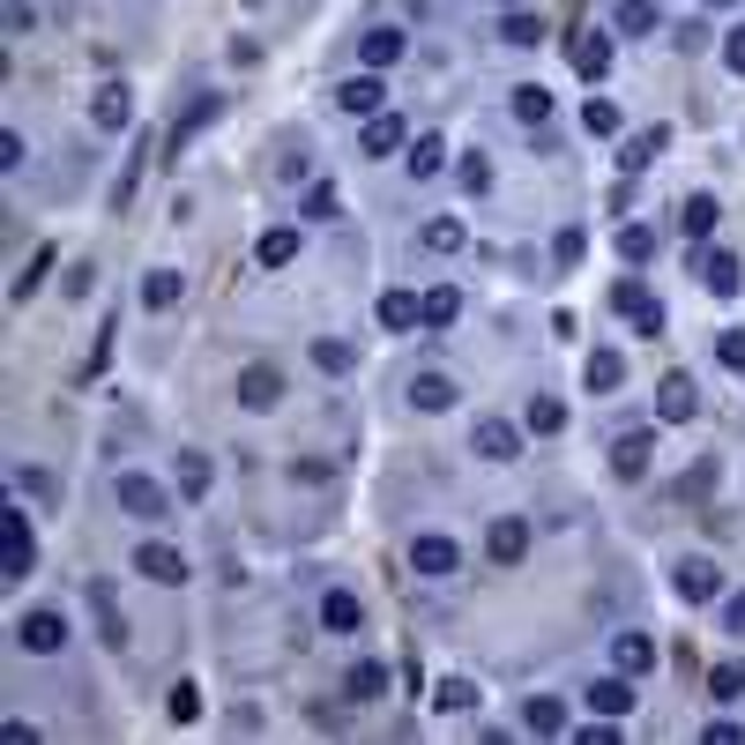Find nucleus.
Listing matches in <instances>:
<instances>
[{"label": "nucleus", "instance_id": "obj_1", "mask_svg": "<svg viewBox=\"0 0 745 745\" xmlns=\"http://www.w3.org/2000/svg\"><path fill=\"white\" fill-rule=\"evenodd\" d=\"M31 559H38V537H31V515L8 499L0 507V589H15V581H31Z\"/></svg>", "mask_w": 745, "mask_h": 745}, {"label": "nucleus", "instance_id": "obj_2", "mask_svg": "<svg viewBox=\"0 0 745 745\" xmlns=\"http://www.w3.org/2000/svg\"><path fill=\"white\" fill-rule=\"evenodd\" d=\"M15 649H23V657H60V649H68V612H60V604L23 612V619H15Z\"/></svg>", "mask_w": 745, "mask_h": 745}, {"label": "nucleus", "instance_id": "obj_3", "mask_svg": "<svg viewBox=\"0 0 745 745\" xmlns=\"http://www.w3.org/2000/svg\"><path fill=\"white\" fill-rule=\"evenodd\" d=\"M113 499H120L134 522H165L172 515V493L157 485V477H142V470H120V477H113Z\"/></svg>", "mask_w": 745, "mask_h": 745}, {"label": "nucleus", "instance_id": "obj_4", "mask_svg": "<svg viewBox=\"0 0 745 745\" xmlns=\"http://www.w3.org/2000/svg\"><path fill=\"white\" fill-rule=\"evenodd\" d=\"M134 575L142 581H157V589H179V581H187V552H179V544H134Z\"/></svg>", "mask_w": 745, "mask_h": 745}, {"label": "nucleus", "instance_id": "obj_5", "mask_svg": "<svg viewBox=\"0 0 745 745\" xmlns=\"http://www.w3.org/2000/svg\"><path fill=\"white\" fill-rule=\"evenodd\" d=\"M649 462H657V433H626L619 448H612V477H619V485H641Z\"/></svg>", "mask_w": 745, "mask_h": 745}, {"label": "nucleus", "instance_id": "obj_6", "mask_svg": "<svg viewBox=\"0 0 745 745\" xmlns=\"http://www.w3.org/2000/svg\"><path fill=\"white\" fill-rule=\"evenodd\" d=\"M678 596H686V604H716V596H723V567H716V559H678Z\"/></svg>", "mask_w": 745, "mask_h": 745}, {"label": "nucleus", "instance_id": "obj_7", "mask_svg": "<svg viewBox=\"0 0 745 745\" xmlns=\"http://www.w3.org/2000/svg\"><path fill=\"white\" fill-rule=\"evenodd\" d=\"M612 306H619V314H626L641 335H663V306H657L641 284H634V276H626V284H612Z\"/></svg>", "mask_w": 745, "mask_h": 745}, {"label": "nucleus", "instance_id": "obj_8", "mask_svg": "<svg viewBox=\"0 0 745 745\" xmlns=\"http://www.w3.org/2000/svg\"><path fill=\"white\" fill-rule=\"evenodd\" d=\"M694 411H701V395H694V372H663V388H657V417H663V425H686Z\"/></svg>", "mask_w": 745, "mask_h": 745}, {"label": "nucleus", "instance_id": "obj_9", "mask_svg": "<svg viewBox=\"0 0 745 745\" xmlns=\"http://www.w3.org/2000/svg\"><path fill=\"white\" fill-rule=\"evenodd\" d=\"M470 448H477L485 462H515V456H522V433H515L507 417H477V433H470Z\"/></svg>", "mask_w": 745, "mask_h": 745}, {"label": "nucleus", "instance_id": "obj_10", "mask_svg": "<svg viewBox=\"0 0 745 745\" xmlns=\"http://www.w3.org/2000/svg\"><path fill=\"white\" fill-rule=\"evenodd\" d=\"M701 291H708V298H738V253H731V247H708L701 253Z\"/></svg>", "mask_w": 745, "mask_h": 745}, {"label": "nucleus", "instance_id": "obj_11", "mask_svg": "<svg viewBox=\"0 0 745 745\" xmlns=\"http://www.w3.org/2000/svg\"><path fill=\"white\" fill-rule=\"evenodd\" d=\"M411 403L425 417H440V411H456V403H462V388L448 380V372H411Z\"/></svg>", "mask_w": 745, "mask_h": 745}, {"label": "nucleus", "instance_id": "obj_12", "mask_svg": "<svg viewBox=\"0 0 745 745\" xmlns=\"http://www.w3.org/2000/svg\"><path fill=\"white\" fill-rule=\"evenodd\" d=\"M239 403H247V411H276V403H284V372L276 366H247L239 372Z\"/></svg>", "mask_w": 745, "mask_h": 745}, {"label": "nucleus", "instance_id": "obj_13", "mask_svg": "<svg viewBox=\"0 0 745 745\" xmlns=\"http://www.w3.org/2000/svg\"><path fill=\"white\" fill-rule=\"evenodd\" d=\"M343 694H351L358 708H366V701H388V663H380V657H358L351 671H343Z\"/></svg>", "mask_w": 745, "mask_h": 745}, {"label": "nucleus", "instance_id": "obj_14", "mask_svg": "<svg viewBox=\"0 0 745 745\" xmlns=\"http://www.w3.org/2000/svg\"><path fill=\"white\" fill-rule=\"evenodd\" d=\"M485 552H493L499 567H515V559L530 552V522H522V515H499L493 530H485Z\"/></svg>", "mask_w": 745, "mask_h": 745}, {"label": "nucleus", "instance_id": "obj_15", "mask_svg": "<svg viewBox=\"0 0 745 745\" xmlns=\"http://www.w3.org/2000/svg\"><path fill=\"white\" fill-rule=\"evenodd\" d=\"M663 142H671L663 127H641V134H626V142H619V172H626V179H641V172L663 157Z\"/></svg>", "mask_w": 745, "mask_h": 745}, {"label": "nucleus", "instance_id": "obj_16", "mask_svg": "<svg viewBox=\"0 0 745 745\" xmlns=\"http://www.w3.org/2000/svg\"><path fill=\"white\" fill-rule=\"evenodd\" d=\"M411 567H417V575H433V581L456 575V567H462L456 537H411Z\"/></svg>", "mask_w": 745, "mask_h": 745}, {"label": "nucleus", "instance_id": "obj_17", "mask_svg": "<svg viewBox=\"0 0 745 745\" xmlns=\"http://www.w3.org/2000/svg\"><path fill=\"white\" fill-rule=\"evenodd\" d=\"M90 612H97V634H105V649H127V612L113 604V589H105V581H90Z\"/></svg>", "mask_w": 745, "mask_h": 745}, {"label": "nucleus", "instance_id": "obj_18", "mask_svg": "<svg viewBox=\"0 0 745 745\" xmlns=\"http://www.w3.org/2000/svg\"><path fill=\"white\" fill-rule=\"evenodd\" d=\"M321 626H329V634H358V626H366V604H358L351 589H329V596H321Z\"/></svg>", "mask_w": 745, "mask_h": 745}, {"label": "nucleus", "instance_id": "obj_19", "mask_svg": "<svg viewBox=\"0 0 745 745\" xmlns=\"http://www.w3.org/2000/svg\"><path fill=\"white\" fill-rule=\"evenodd\" d=\"M417 321H425V298H417V291H380V329H417Z\"/></svg>", "mask_w": 745, "mask_h": 745}, {"label": "nucleus", "instance_id": "obj_20", "mask_svg": "<svg viewBox=\"0 0 745 745\" xmlns=\"http://www.w3.org/2000/svg\"><path fill=\"white\" fill-rule=\"evenodd\" d=\"M575 68L589 75V83H604V75H612V38H604V31H581L575 38Z\"/></svg>", "mask_w": 745, "mask_h": 745}, {"label": "nucleus", "instance_id": "obj_21", "mask_svg": "<svg viewBox=\"0 0 745 745\" xmlns=\"http://www.w3.org/2000/svg\"><path fill=\"white\" fill-rule=\"evenodd\" d=\"M612 663H619L626 678H641V671H657V641L649 634H619L612 641Z\"/></svg>", "mask_w": 745, "mask_h": 745}, {"label": "nucleus", "instance_id": "obj_22", "mask_svg": "<svg viewBox=\"0 0 745 745\" xmlns=\"http://www.w3.org/2000/svg\"><path fill=\"white\" fill-rule=\"evenodd\" d=\"M179 291H187L179 269H150V276H142V306H150V314H172V306H179Z\"/></svg>", "mask_w": 745, "mask_h": 745}, {"label": "nucleus", "instance_id": "obj_23", "mask_svg": "<svg viewBox=\"0 0 745 745\" xmlns=\"http://www.w3.org/2000/svg\"><path fill=\"white\" fill-rule=\"evenodd\" d=\"M90 120L105 127V134L134 120V97H127V83H105V90H97V105H90Z\"/></svg>", "mask_w": 745, "mask_h": 745}, {"label": "nucleus", "instance_id": "obj_24", "mask_svg": "<svg viewBox=\"0 0 745 745\" xmlns=\"http://www.w3.org/2000/svg\"><path fill=\"white\" fill-rule=\"evenodd\" d=\"M581 380H589V395H612L626 380V358L619 351H589V366H581Z\"/></svg>", "mask_w": 745, "mask_h": 745}, {"label": "nucleus", "instance_id": "obj_25", "mask_svg": "<svg viewBox=\"0 0 745 745\" xmlns=\"http://www.w3.org/2000/svg\"><path fill=\"white\" fill-rule=\"evenodd\" d=\"M440 165H448V134H433V127H425V134L411 142V165H403V172H411V179H433Z\"/></svg>", "mask_w": 745, "mask_h": 745}, {"label": "nucleus", "instance_id": "obj_26", "mask_svg": "<svg viewBox=\"0 0 745 745\" xmlns=\"http://www.w3.org/2000/svg\"><path fill=\"white\" fill-rule=\"evenodd\" d=\"M335 105H343L351 120H372V113H380V83H372V75H351V83L335 90Z\"/></svg>", "mask_w": 745, "mask_h": 745}, {"label": "nucleus", "instance_id": "obj_27", "mask_svg": "<svg viewBox=\"0 0 745 745\" xmlns=\"http://www.w3.org/2000/svg\"><path fill=\"white\" fill-rule=\"evenodd\" d=\"M716 224H723V216H716V194H686V209H678V232H686V239H708Z\"/></svg>", "mask_w": 745, "mask_h": 745}, {"label": "nucleus", "instance_id": "obj_28", "mask_svg": "<svg viewBox=\"0 0 745 745\" xmlns=\"http://www.w3.org/2000/svg\"><path fill=\"white\" fill-rule=\"evenodd\" d=\"M253 261H261V269H284V261H298V232H291V224H276V232H261V247H253Z\"/></svg>", "mask_w": 745, "mask_h": 745}, {"label": "nucleus", "instance_id": "obj_29", "mask_svg": "<svg viewBox=\"0 0 745 745\" xmlns=\"http://www.w3.org/2000/svg\"><path fill=\"white\" fill-rule=\"evenodd\" d=\"M314 366L329 372V380H343V372H358V351H351L343 335H321V343H314Z\"/></svg>", "mask_w": 745, "mask_h": 745}, {"label": "nucleus", "instance_id": "obj_30", "mask_svg": "<svg viewBox=\"0 0 745 745\" xmlns=\"http://www.w3.org/2000/svg\"><path fill=\"white\" fill-rule=\"evenodd\" d=\"M417 239H425V253H462L470 232H462L456 216H425V232H417Z\"/></svg>", "mask_w": 745, "mask_h": 745}, {"label": "nucleus", "instance_id": "obj_31", "mask_svg": "<svg viewBox=\"0 0 745 745\" xmlns=\"http://www.w3.org/2000/svg\"><path fill=\"white\" fill-rule=\"evenodd\" d=\"M499 45H515V52H530V45H544V15H522V8H515V15L499 23Z\"/></svg>", "mask_w": 745, "mask_h": 745}, {"label": "nucleus", "instance_id": "obj_32", "mask_svg": "<svg viewBox=\"0 0 745 745\" xmlns=\"http://www.w3.org/2000/svg\"><path fill=\"white\" fill-rule=\"evenodd\" d=\"M358 52H366V68H395V60H403V31H388V23H380V31H366Z\"/></svg>", "mask_w": 745, "mask_h": 745}, {"label": "nucleus", "instance_id": "obj_33", "mask_svg": "<svg viewBox=\"0 0 745 745\" xmlns=\"http://www.w3.org/2000/svg\"><path fill=\"white\" fill-rule=\"evenodd\" d=\"M522 723H530V731H537V738H559V731H567V708L552 701V694H537V701L522 708Z\"/></svg>", "mask_w": 745, "mask_h": 745}, {"label": "nucleus", "instance_id": "obj_34", "mask_svg": "<svg viewBox=\"0 0 745 745\" xmlns=\"http://www.w3.org/2000/svg\"><path fill=\"white\" fill-rule=\"evenodd\" d=\"M433 708H440V716H470V708H477V686H470V678H440V686H433Z\"/></svg>", "mask_w": 745, "mask_h": 745}, {"label": "nucleus", "instance_id": "obj_35", "mask_svg": "<svg viewBox=\"0 0 745 745\" xmlns=\"http://www.w3.org/2000/svg\"><path fill=\"white\" fill-rule=\"evenodd\" d=\"M589 708H596V716H626V708H634V686H626V678H596V686H589Z\"/></svg>", "mask_w": 745, "mask_h": 745}, {"label": "nucleus", "instance_id": "obj_36", "mask_svg": "<svg viewBox=\"0 0 745 745\" xmlns=\"http://www.w3.org/2000/svg\"><path fill=\"white\" fill-rule=\"evenodd\" d=\"M581 127H589L596 142H619V105H612V97H589V105H581Z\"/></svg>", "mask_w": 745, "mask_h": 745}, {"label": "nucleus", "instance_id": "obj_37", "mask_svg": "<svg viewBox=\"0 0 745 745\" xmlns=\"http://www.w3.org/2000/svg\"><path fill=\"white\" fill-rule=\"evenodd\" d=\"M456 314H462V291L456 284H433V291H425V329H448Z\"/></svg>", "mask_w": 745, "mask_h": 745}, {"label": "nucleus", "instance_id": "obj_38", "mask_svg": "<svg viewBox=\"0 0 745 745\" xmlns=\"http://www.w3.org/2000/svg\"><path fill=\"white\" fill-rule=\"evenodd\" d=\"M515 120H522V127H544V120H552V97H544V83H522V90H515Z\"/></svg>", "mask_w": 745, "mask_h": 745}, {"label": "nucleus", "instance_id": "obj_39", "mask_svg": "<svg viewBox=\"0 0 745 745\" xmlns=\"http://www.w3.org/2000/svg\"><path fill=\"white\" fill-rule=\"evenodd\" d=\"M216 113H224V105H216V97H202V105H194V113H187V120L172 127V157H179V150H187V142H194V134H202V127L216 120Z\"/></svg>", "mask_w": 745, "mask_h": 745}, {"label": "nucleus", "instance_id": "obj_40", "mask_svg": "<svg viewBox=\"0 0 745 745\" xmlns=\"http://www.w3.org/2000/svg\"><path fill=\"white\" fill-rule=\"evenodd\" d=\"M619 31L626 38H649L657 31V0H619Z\"/></svg>", "mask_w": 745, "mask_h": 745}, {"label": "nucleus", "instance_id": "obj_41", "mask_svg": "<svg viewBox=\"0 0 745 745\" xmlns=\"http://www.w3.org/2000/svg\"><path fill=\"white\" fill-rule=\"evenodd\" d=\"M522 425H530V433H537V440H552V433H559V425H567V411H559V403H552V395H537V403H530V417H522Z\"/></svg>", "mask_w": 745, "mask_h": 745}, {"label": "nucleus", "instance_id": "obj_42", "mask_svg": "<svg viewBox=\"0 0 745 745\" xmlns=\"http://www.w3.org/2000/svg\"><path fill=\"white\" fill-rule=\"evenodd\" d=\"M619 253L626 261H649V253H657V232H649V224H619Z\"/></svg>", "mask_w": 745, "mask_h": 745}, {"label": "nucleus", "instance_id": "obj_43", "mask_svg": "<svg viewBox=\"0 0 745 745\" xmlns=\"http://www.w3.org/2000/svg\"><path fill=\"white\" fill-rule=\"evenodd\" d=\"M179 493H187V499L209 493V456H179Z\"/></svg>", "mask_w": 745, "mask_h": 745}, {"label": "nucleus", "instance_id": "obj_44", "mask_svg": "<svg viewBox=\"0 0 745 745\" xmlns=\"http://www.w3.org/2000/svg\"><path fill=\"white\" fill-rule=\"evenodd\" d=\"M165 708H172V723H194V716H202V694H194V686L179 678V686L165 694Z\"/></svg>", "mask_w": 745, "mask_h": 745}, {"label": "nucleus", "instance_id": "obj_45", "mask_svg": "<svg viewBox=\"0 0 745 745\" xmlns=\"http://www.w3.org/2000/svg\"><path fill=\"white\" fill-rule=\"evenodd\" d=\"M395 142H403V120H380V113H372V127H366V150H372V157H388Z\"/></svg>", "mask_w": 745, "mask_h": 745}, {"label": "nucleus", "instance_id": "obj_46", "mask_svg": "<svg viewBox=\"0 0 745 745\" xmlns=\"http://www.w3.org/2000/svg\"><path fill=\"white\" fill-rule=\"evenodd\" d=\"M708 686H716V701H738V694H745V671H738V663H716V671H708Z\"/></svg>", "mask_w": 745, "mask_h": 745}, {"label": "nucleus", "instance_id": "obj_47", "mask_svg": "<svg viewBox=\"0 0 745 745\" xmlns=\"http://www.w3.org/2000/svg\"><path fill=\"white\" fill-rule=\"evenodd\" d=\"M462 187H470V194H485V187H493V157H485V150H470V157H462Z\"/></svg>", "mask_w": 745, "mask_h": 745}, {"label": "nucleus", "instance_id": "obj_48", "mask_svg": "<svg viewBox=\"0 0 745 745\" xmlns=\"http://www.w3.org/2000/svg\"><path fill=\"white\" fill-rule=\"evenodd\" d=\"M45 269H52V247H38V253H31V269H23V284H15V306H23V298H31V291L45 284Z\"/></svg>", "mask_w": 745, "mask_h": 745}, {"label": "nucleus", "instance_id": "obj_49", "mask_svg": "<svg viewBox=\"0 0 745 745\" xmlns=\"http://www.w3.org/2000/svg\"><path fill=\"white\" fill-rule=\"evenodd\" d=\"M716 358H723L731 372H745V329H723V335H716Z\"/></svg>", "mask_w": 745, "mask_h": 745}, {"label": "nucleus", "instance_id": "obj_50", "mask_svg": "<svg viewBox=\"0 0 745 745\" xmlns=\"http://www.w3.org/2000/svg\"><path fill=\"white\" fill-rule=\"evenodd\" d=\"M15 493H38V499H60V485H52V477H45V470H31V462H23V470H15Z\"/></svg>", "mask_w": 745, "mask_h": 745}, {"label": "nucleus", "instance_id": "obj_51", "mask_svg": "<svg viewBox=\"0 0 745 745\" xmlns=\"http://www.w3.org/2000/svg\"><path fill=\"white\" fill-rule=\"evenodd\" d=\"M723 68H731V75H745V23L723 38Z\"/></svg>", "mask_w": 745, "mask_h": 745}, {"label": "nucleus", "instance_id": "obj_52", "mask_svg": "<svg viewBox=\"0 0 745 745\" xmlns=\"http://www.w3.org/2000/svg\"><path fill=\"white\" fill-rule=\"evenodd\" d=\"M581 247H589L581 232H559V247H552V253H559V269H575V261H581Z\"/></svg>", "mask_w": 745, "mask_h": 745}, {"label": "nucleus", "instance_id": "obj_53", "mask_svg": "<svg viewBox=\"0 0 745 745\" xmlns=\"http://www.w3.org/2000/svg\"><path fill=\"white\" fill-rule=\"evenodd\" d=\"M723 626H731V634L745 641V589H738V596H723Z\"/></svg>", "mask_w": 745, "mask_h": 745}, {"label": "nucleus", "instance_id": "obj_54", "mask_svg": "<svg viewBox=\"0 0 745 745\" xmlns=\"http://www.w3.org/2000/svg\"><path fill=\"white\" fill-rule=\"evenodd\" d=\"M701 738H708V745H738V723H731V716H716V723H708Z\"/></svg>", "mask_w": 745, "mask_h": 745}, {"label": "nucleus", "instance_id": "obj_55", "mask_svg": "<svg viewBox=\"0 0 745 745\" xmlns=\"http://www.w3.org/2000/svg\"><path fill=\"white\" fill-rule=\"evenodd\" d=\"M701 8H738V0H701Z\"/></svg>", "mask_w": 745, "mask_h": 745}, {"label": "nucleus", "instance_id": "obj_56", "mask_svg": "<svg viewBox=\"0 0 745 745\" xmlns=\"http://www.w3.org/2000/svg\"><path fill=\"white\" fill-rule=\"evenodd\" d=\"M507 8H522V0H507Z\"/></svg>", "mask_w": 745, "mask_h": 745}]
</instances>
